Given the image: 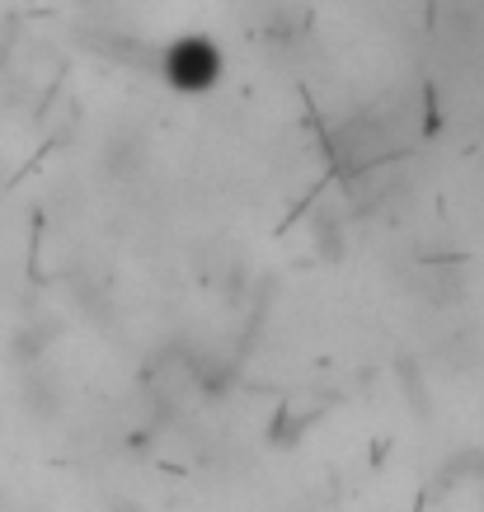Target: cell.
<instances>
[{
  "instance_id": "6da1fadb",
  "label": "cell",
  "mask_w": 484,
  "mask_h": 512,
  "mask_svg": "<svg viewBox=\"0 0 484 512\" xmlns=\"http://www.w3.org/2000/svg\"><path fill=\"white\" fill-rule=\"evenodd\" d=\"M160 80L179 94H212L226 76V52L212 33H179L156 52Z\"/></svg>"
},
{
  "instance_id": "3957f363",
  "label": "cell",
  "mask_w": 484,
  "mask_h": 512,
  "mask_svg": "<svg viewBox=\"0 0 484 512\" xmlns=\"http://www.w3.org/2000/svg\"><path fill=\"white\" fill-rule=\"evenodd\" d=\"M339 245H344V221H339V212H334V207H320V212H315V249L334 259V254H339Z\"/></svg>"
},
{
  "instance_id": "277c9868",
  "label": "cell",
  "mask_w": 484,
  "mask_h": 512,
  "mask_svg": "<svg viewBox=\"0 0 484 512\" xmlns=\"http://www.w3.org/2000/svg\"><path fill=\"white\" fill-rule=\"evenodd\" d=\"M52 339H57V325H38V329H19L15 339V357L19 362H38V357L52 348Z\"/></svg>"
},
{
  "instance_id": "7a4b0ae2",
  "label": "cell",
  "mask_w": 484,
  "mask_h": 512,
  "mask_svg": "<svg viewBox=\"0 0 484 512\" xmlns=\"http://www.w3.org/2000/svg\"><path fill=\"white\" fill-rule=\"evenodd\" d=\"M315 419H320L315 409H311V414H292V404H287L278 419H273V433H268V442H273V447H292V442H297V437L306 433Z\"/></svg>"
}]
</instances>
